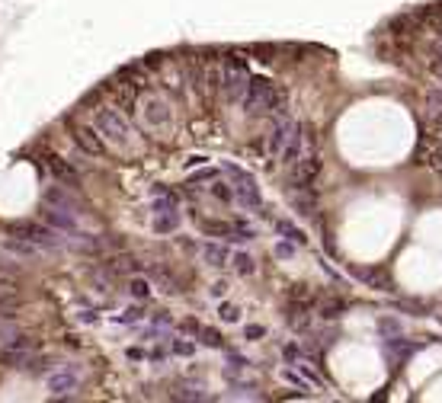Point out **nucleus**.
<instances>
[{
    "label": "nucleus",
    "mask_w": 442,
    "mask_h": 403,
    "mask_svg": "<svg viewBox=\"0 0 442 403\" xmlns=\"http://www.w3.org/2000/svg\"><path fill=\"white\" fill-rule=\"evenodd\" d=\"M430 166H433L436 173H442V148H433V151H430Z\"/></svg>",
    "instance_id": "30"
},
{
    "label": "nucleus",
    "mask_w": 442,
    "mask_h": 403,
    "mask_svg": "<svg viewBox=\"0 0 442 403\" xmlns=\"http://www.w3.org/2000/svg\"><path fill=\"white\" fill-rule=\"evenodd\" d=\"M212 196L221 198V202H234V189L228 186V182H215V189H212Z\"/></svg>",
    "instance_id": "25"
},
{
    "label": "nucleus",
    "mask_w": 442,
    "mask_h": 403,
    "mask_svg": "<svg viewBox=\"0 0 442 403\" xmlns=\"http://www.w3.org/2000/svg\"><path fill=\"white\" fill-rule=\"evenodd\" d=\"M199 336H202V343L212 345V349H218V345H221V336H218L215 329H205V327H202V329H199Z\"/></svg>",
    "instance_id": "26"
},
{
    "label": "nucleus",
    "mask_w": 442,
    "mask_h": 403,
    "mask_svg": "<svg viewBox=\"0 0 442 403\" xmlns=\"http://www.w3.org/2000/svg\"><path fill=\"white\" fill-rule=\"evenodd\" d=\"M295 125L298 122H292V119L285 115V109L279 106V115H275V122L269 125V132H266V154L269 157L282 154V148L289 144V138H292V132H295Z\"/></svg>",
    "instance_id": "5"
},
{
    "label": "nucleus",
    "mask_w": 442,
    "mask_h": 403,
    "mask_svg": "<svg viewBox=\"0 0 442 403\" xmlns=\"http://www.w3.org/2000/svg\"><path fill=\"white\" fill-rule=\"evenodd\" d=\"M343 311H346V301H343V298L324 295L321 301H317V314H321L324 320H337V317H340Z\"/></svg>",
    "instance_id": "14"
},
{
    "label": "nucleus",
    "mask_w": 442,
    "mask_h": 403,
    "mask_svg": "<svg viewBox=\"0 0 442 403\" xmlns=\"http://www.w3.org/2000/svg\"><path fill=\"white\" fill-rule=\"evenodd\" d=\"M13 237L29 240V243H35L39 250H55V247H61L58 230L51 228V224H39V221H19V224H13Z\"/></svg>",
    "instance_id": "4"
},
{
    "label": "nucleus",
    "mask_w": 442,
    "mask_h": 403,
    "mask_svg": "<svg viewBox=\"0 0 442 403\" xmlns=\"http://www.w3.org/2000/svg\"><path fill=\"white\" fill-rule=\"evenodd\" d=\"M199 329H202V323H196V320H186V323H183V333H192V336H199Z\"/></svg>",
    "instance_id": "32"
},
{
    "label": "nucleus",
    "mask_w": 442,
    "mask_h": 403,
    "mask_svg": "<svg viewBox=\"0 0 442 403\" xmlns=\"http://www.w3.org/2000/svg\"><path fill=\"white\" fill-rule=\"evenodd\" d=\"M128 295L138 298V301H148V298H151V282L142 279V275H132V282H128Z\"/></svg>",
    "instance_id": "21"
},
{
    "label": "nucleus",
    "mask_w": 442,
    "mask_h": 403,
    "mask_svg": "<svg viewBox=\"0 0 442 403\" xmlns=\"http://www.w3.org/2000/svg\"><path fill=\"white\" fill-rule=\"evenodd\" d=\"M247 336H253V339L263 336V327H247Z\"/></svg>",
    "instance_id": "35"
},
{
    "label": "nucleus",
    "mask_w": 442,
    "mask_h": 403,
    "mask_svg": "<svg viewBox=\"0 0 442 403\" xmlns=\"http://www.w3.org/2000/svg\"><path fill=\"white\" fill-rule=\"evenodd\" d=\"M42 202L49 208H65V212H74L77 208V202H74V196L67 192V186H51V189H45Z\"/></svg>",
    "instance_id": "11"
},
{
    "label": "nucleus",
    "mask_w": 442,
    "mask_h": 403,
    "mask_svg": "<svg viewBox=\"0 0 442 403\" xmlns=\"http://www.w3.org/2000/svg\"><path fill=\"white\" fill-rule=\"evenodd\" d=\"M301 154H305V135H301V125H295L292 138H289V144L282 148V154H279V160H282L285 166H295L301 160Z\"/></svg>",
    "instance_id": "10"
},
{
    "label": "nucleus",
    "mask_w": 442,
    "mask_h": 403,
    "mask_svg": "<svg viewBox=\"0 0 442 403\" xmlns=\"http://www.w3.org/2000/svg\"><path fill=\"white\" fill-rule=\"evenodd\" d=\"M247 83H250V65L247 58L231 51L225 55V67H221V90H225V99H244L247 93Z\"/></svg>",
    "instance_id": "3"
},
{
    "label": "nucleus",
    "mask_w": 442,
    "mask_h": 403,
    "mask_svg": "<svg viewBox=\"0 0 442 403\" xmlns=\"http://www.w3.org/2000/svg\"><path fill=\"white\" fill-rule=\"evenodd\" d=\"M275 230H279V234H282L285 240H292V243H298V247L305 243V234H301V230H295L289 221H275Z\"/></svg>",
    "instance_id": "23"
},
{
    "label": "nucleus",
    "mask_w": 442,
    "mask_h": 403,
    "mask_svg": "<svg viewBox=\"0 0 442 403\" xmlns=\"http://www.w3.org/2000/svg\"><path fill=\"white\" fill-rule=\"evenodd\" d=\"M282 378L289 381V384H295L298 391H308V387H311V378L305 375V371H292V368H285V371H282Z\"/></svg>",
    "instance_id": "22"
},
{
    "label": "nucleus",
    "mask_w": 442,
    "mask_h": 403,
    "mask_svg": "<svg viewBox=\"0 0 442 403\" xmlns=\"http://www.w3.org/2000/svg\"><path fill=\"white\" fill-rule=\"evenodd\" d=\"M282 352H285V359H289V362H298V359H305V349H301L298 343H289Z\"/></svg>",
    "instance_id": "27"
},
{
    "label": "nucleus",
    "mask_w": 442,
    "mask_h": 403,
    "mask_svg": "<svg viewBox=\"0 0 442 403\" xmlns=\"http://www.w3.org/2000/svg\"><path fill=\"white\" fill-rule=\"evenodd\" d=\"M289 205L298 218H314L317 214V192L311 186H298V189L289 192Z\"/></svg>",
    "instance_id": "7"
},
{
    "label": "nucleus",
    "mask_w": 442,
    "mask_h": 403,
    "mask_svg": "<svg viewBox=\"0 0 442 403\" xmlns=\"http://www.w3.org/2000/svg\"><path fill=\"white\" fill-rule=\"evenodd\" d=\"M202 259L209 266H225L228 263V250L221 247V243H205L202 247Z\"/></svg>",
    "instance_id": "17"
},
{
    "label": "nucleus",
    "mask_w": 442,
    "mask_h": 403,
    "mask_svg": "<svg viewBox=\"0 0 442 403\" xmlns=\"http://www.w3.org/2000/svg\"><path fill=\"white\" fill-rule=\"evenodd\" d=\"M144 115H148V122H151V125H164V122H170V109L164 106L160 99H151L148 109H144Z\"/></svg>",
    "instance_id": "16"
},
{
    "label": "nucleus",
    "mask_w": 442,
    "mask_h": 403,
    "mask_svg": "<svg viewBox=\"0 0 442 403\" xmlns=\"http://www.w3.org/2000/svg\"><path fill=\"white\" fill-rule=\"evenodd\" d=\"M93 125L100 128V135L109 141V144H116V148H126L132 144V125L116 106H100L96 115H93Z\"/></svg>",
    "instance_id": "2"
},
{
    "label": "nucleus",
    "mask_w": 442,
    "mask_h": 403,
    "mask_svg": "<svg viewBox=\"0 0 442 403\" xmlns=\"http://www.w3.org/2000/svg\"><path fill=\"white\" fill-rule=\"evenodd\" d=\"M423 103H426V112L433 115V119H436V115H442V83H436V87H430V90H426Z\"/></svg>",
    "instance_id": "19"
},
{
    "label": "nucleus",
    "mask_w": 442,
    "mask_h": 403,
    "mask_svg": "<svg viewBox=\"0 0 442 403\" xmlns=\"http://www.w3.org/2000/svg\"><path fill=\"white\" fill-rule=\"evenodd\" d=\"M275 253H279V256H295V250L289 247V243H279V247H275Z\"/></svg>",
    "instance_id": "33"
},
{
    "label": "nucleus",
    "mask_w": 442,
    "mask_h": 403,
    "mask_svg": "<svg viewBox=\"0 0 442 403\" xmlns=\"http://www.w3.org/2000/svg\"><path fill=\"white\" fill-rule=\"evenodd\" d=\"M234 198H237V202H241L244 208H253V212H257V208L263 205V198H260V189L253 186V180L237 182V192H234Z\"/></svg>",
    "instance_id": "13"
},
{
    "label": "nucleus",
    "mask_w": 442,
    "mask_h": 403,
    "mask_svg": "<svg viewBox=\"0 0 442 403\" xmlns=\"http://www.w3.org/2000/svg\"><path fill=\"white\" fill-rule=\"evenodd\" d=\"M71 138H74V144L80 151H84V154H90V157H106L109 154V148H106V138H103L100 135V128H96V125H71Z\"/></svg>",
    "instance_id": "6"
},
{
    "label": "nucleus",
    "mask_w": 442,
    "mask_h": 403,
    "mask_svg": "<svg viewBox=\"0 0 442 403\" xmlns=\"http://www.w3.org/2000/svg\"><path fill=\"white\" fill-rule=\"evenodd\" d=\"M49 166H51L55 173H58V180H61V182H71V186L77 182V170H74L71 164H65L61 157H49Z\"/></svg>",
    "instance_id": "18"
},
{
    "label": "nucleus",
    "mask_w": 442,
    "mask_h": 403,
    "mask_svg": "<svg viewBox=\"0 0 442 403\" xmlns=\"http://www.w3.org/2000/svg\"><path fill=\"white\" fill-rule=\"evenodd\" d=\"M237 317H241V311H237L234 305H225V307H221V320H225V323H237Z\"/></svg>",
    "instance_id": "29"
},
{
    "label": "nucleus",
    "mask_w": 442,
    "mask_h": 403,
    "mask_svg": "<svg viewBox=\"0 0 442 403\" xmlns=\"http://www.w3.org/2000/svg\"><path fill=\"white\" fill-rule=\"evenodd\" d=\"M77 387H80V375H77V368H61L49 378L51 397H71Z\"/></svg>",
    "instance_id": "8"
},
{
    "label": "nucleus",
    "mask_w": 442,
    "mask_h": 403,
    "mask_svg": "<svg viewBox=\"0 0 442 403\" xmlns=\"http://www.w3.org/2000/svg\"><path fill=\"white\" fill-rule=\"evenodd\" d=\"M234 269L241 272V275H253V272H257V263H253V256L237 253L234 256Z\"/></svg>",
    "instance_id": "24"
},
{
    "label": "nucleus",
    "mask_w": 442,
    "mask_h": 403,
    "mask_svg": "<svg viewBox=\"0 0 442 403\" xmlns=\"http://www.w3.org/2000/svg\"><path fill=\"white\" fill-rule=\"evenodd\" d=\"M317 173H321V160L317 157H305L295 164V176H292V186H311L317 180Z\"/></svg>",
    "instance_id": "9"
},
{
    "label": "nucleus",
    "mask_w": 442,
    "mask_h": 403,
    "mask_svg": "<svg viewBox=\"0 0 442 403\" xmlns=\"http://www.w3.org/2000/svg\"><path fill=\"white\" fill-rule=\"evenodd\" d=\"M241 103H244V112L263 115V112H273V109L282 106V93L275 90V83L269 77H250Z\"/></svg>",
    "instance_id": "1"
},
{
    "label": "nucleus",
    "mask_w": 442,
    "mask_h": 403,
    "mask_svg": "<svg viewBox=\"0 0 442 403\" xmlns=\"http://www.w3.org/2000/svg\"><path fill=\"white\" fill-rule=\"evenodd\" d=\"M45 221H49L51 228H58V230L77 234V218H74V212H65V208H49V205H45Z\"/></svg>",
    "instance_id": "12"
},
{
    "label": "nucleus",
    "mask_w": 442,
    "mask_h": 403,
    "mask_svg": "<svg viewBox=\"0 0 442 403\" xmlns=\"http://www.w3.org/2000/svg\"><path fill=\"white\" fill-rule=\"evenodd\" d=\"M225 282H215V285H212V295H225Z\"/></svg>",
    "instance_id": "34"
},
{
    "label": "nucleus",
    "mask_w": 442,
    "mask_h": 403,
    "mask_svg": "<svg viewBox=\"0 0 442 403\" xmlns=\"http://www.w3.org/2000/svg\"><path fill=\"white\" fill-rule=\"evenodd\" d=\"M3 247H7V253H13V256H39L42 253L35 243H29V240H23V237H10Z\"/></svg>",
    "instance_id": "15"
},
{
    "label": "nucleus",
    "mask_w": 442,
    "mask_h": 403,
    "mask_svg": "<svg viewBox=\"0 0 442 403\" xmlns=\"http://www.w3.org/2000/svg\"><path fill=\"white\" fill-rule=\"evenodd\" d=\"M176 228H180V214H176V208L173 212L158 214V221H154V230H158V234H170V230H176Z\"/></svg>",
    "instance_id": "20"
},
{
    "label": "nucleus",
    "mask_w": 442,
    "mask_h": 403,
    "mask_svg": "<svg viewBox=\"0 0 442 403\" xmlns=\"http://www.w3.org/2000/svg\"><path fill=\"white\" fill-rule=\"evenodd\" d=\"M173 352H176V355H189V352H196V345H192V343H183V339H180V343H173Z\"/></svg>",
    "instance_id": "31"
},
{
    "label": "nucleus",
    "mask_w": 442,
    "mask_h": 403,
    "mask_svg": "<svg viewBox=\"0 0 442 403\" xmlns=\"http://www.w3.org/2000/svg\"><path fill=\"white\" fill-rule=\"evenodd\" d=\"M218 176V170H199V173H192L189 176V186H196V182H209V180H215Z\"/></svg>",
    "instance_id": "28"
}]
</instances>
